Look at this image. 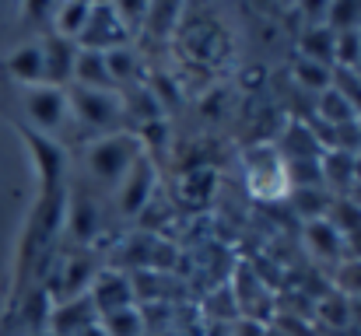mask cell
<instances>
[{
	"label": "cell",
	"mask_w": 361,
	"mask_h": 336,
	"mask_svg": "<svg viewBox=\"0 0 361 336\" xmlns=\"http://www.w3.org/2000/svg\"><path fill=\"white\" fill-rule=\"evenodd\" d=\"M0 85H4V81H0ZM4 88H7V95H11V106H14V116H11L14 126L35 130V133L53 137V140H60V137L71 130L67 88H53V85H32V88L4 85Z\"/></svg>",
	"instance_id": "6da1fadb"
},
{
	"label": "cell",
	"mask_w": 361,
	"mask_h": 336,
	"mask_svg": "<svg viewBox=\"0 0 361 336\" xmlns=\"http://www.w3.org/2000/svg\"><path fill=\"white\" fill-rule=\"evenodd\" d=\"M140 154H144L140 137L133 130H116V133H106L99 140H88L85 154H81V165H85V175L92 179L95 189L113 193Z\"/></svg>",
	"instance_id": "7a4b0ae2"
},
{
	"label": "cell",
	"mask_w": 361,
	"mask_h": 336,
	"mask_svg": "<svg viewBox=\"0 0 361 336\" xmlns=\"http://www.w3.org/2000/svg\"><path fill=\"white\" fill-rule=\"evenodd\" d=\"M67 112H71V126L85 137V140H99L106 133H116L120 123L126 119L123 112L120 92H106V88H67Z\"/></svg>",
	"instance_id": "3957f363"
},
{
	"label": "cell",
	"mask_w": 361,
	"mask_h": 336,
	"mask_svg": "<svg viewBox=\"0 0 361 336\" xmlns=\"http://www.w3.org/2000/svg\"><path fill=\"white\" fill-rule=\"evenodd\" d=\"M14 130H18V137L25 140V151H28V158H32V172H35L39 193L67 189V147H63V140L42 137V133L25 130V126H14Z\"/></svg>",
	"instance_id": "277c9868"
},
{
	"label": "cell",
	"mask_w": 361,
	"mask_h": 336,
	"mask_svg": "<svg viewBox=\"0 0 361 336\" xmlns=\"http://www.w3.org/2000/svg\"><path fill=\"white\" fill-rule=\"evenodd\" d=\"M154 193H158V165H154V158L144 151V154L133 161V168L123 175V182L113 189L116 214L126 218V221L140 218V214L147 211V204L154 200Z\"/></svg>",
	"instance_id": "5b68a950"
},
{
	"label": "cell",
	"mask_w": 361,
	"mask_h": 336,
	"mask_svg": "<svg viewBox=\"0 0 361 336\" xmlns=\"http://www.w3.org/2000/svg\"><path fill=\"white\" fill-rule=\"evenodd\" d=\"M249 165H245V186L263 197V200H277V197H288L291 193V182H288V168L277 154V147H252L249 154Z\"/></svg>",
	"instance_id": "8992f818"
},
{
	"label": "cell",
	"mask_w": 361,
	"mask_h": 336,
	"mask_svg": "<svg viewBox=\"0 0 361 336\" xmlns=\"http://www.w3.org/2000/svg\"><path fill=\"white\" fill-rule=\"evenodd\" d=\"M126 28H123L116 4H92V18L78 39L81 49H95V53H109L116 46H126Z\"/></svg>",
	"instance_id": "52a82bcc"
},
{
	"label": "cell",
	"mask_w": 361,
	"mask_h": 336,
	"mask_svg": "<svg viewBox=\"0 0 361 336\" xmlns=\"http://www.w3.org/2000/svg\"><path fill=\"white\" fill-rule=\"evenodd\" d=\"M39 46H42V85H53V88H71L74 81V63H78V53L81 46L63 39V35H39Z\"/></svg>",
	"instance_id": "ba28073f"
},
{
	"label": "cell",
	"mask_w": 361,
	"mask_h": 336,
	"mask_svg": "<svg viewBox=\"0 0 361 336\" xmlns=\"http://www.w3.org/2000/svg\"><path fill=\"white\" fill-rule=\"evenodd\" d=\"M0 81L4 85H14V88H32V85H42V46L39 39H28L14 49L4 53L0 60Z\"/></svg>",
	"instance_id": "9c48e42d"
},
{
	"label": "cell",
	"mask_w": 361,
	"mask_h": 336,
	"mask_svg": "<svg viewBox=\"0 0 361 336\" xmlns=\"http://www.w3.org/2000/svg\"><path fill=\"white\" fill-rule=\"evenodd\" d=\"M56 301H71V298H81V294H88V287H92V280L99 277V266H95V259H92V252L88 249H74L71 256H63V263L56 266ZM49 294V298H53Z\"/></svg>",
	"instance_id": "30bf717a"
},
{
	"label": "cell",
	"mask_w": 361,
	"mask_h": 336,
	"mask_svg": "<svg viewBox=\"0 0 361 336\" xmlns=\"http://www.w3.org/2000/svg\"><path fill=\"white\" fill-rule=\"evenodd\" d=\"M88 301L99 312V319H106L113 312H123V309H133V284H130L126 273L99 270V277L88 287Z\"/></svg>",
	"instance_id": "8fae6325"
},
{
	"label": "cell",
	"mask_w": 361,
	"mask_h": 336,
	"mask_svg": "<svg viewBox=\"0 0 361 336\" xmlns=\"http://www.w3.org/2000/svg\"><path fill=\"white\" fill-rule=\"evenodd\" d=\"M95 323H99V312L92 309L88 294H81V298H71V301H56V305L49 309L46 333H53V336H78V333H85L88 326H95Z\"/></svg>",
	"instance_id": "7c38bea8"
},
{
	"label": "cell",
	"mask_w": 361,
	"mask_h": 336,
	"mask_svg": "<svg viewBox=\"0 0 361 336\" xmlns=\"http://www.w3.org/2000/svg\"><path fill=\"white\" fill-rule=\"evenodd\" d=\"M78 88H106V92H116L113 85V74H109V63H106V53H95V49H81L78 53V63H74V81Z\"/></svg>",
	"instance_id": "4fadbf2b"
},
{
	"label": "cell",
	"mask_w": 361,
	"mask_h": 336,
	"mask_svg": "<svg viewBox=\"0 0 361 336\" xmlns=\"http://www.w3.org/2000/svg\"><path fill=\"white\" fill-rule=\"evenodd\" d=\"M295 49H298L302 60L334 67V32H330L326 25H309V28H302L298 39H295Z\"/></svg>",
	"instance_id": "5bb4252c"
},
{
	"label": "cell",
	"mask_w": 361,
	"mask_h": 336,
	"mask_svg": "<svg viewBox=\"0 0 361 336\" xmlns=\"http://www.w3.org/2000/svg\"><path fill=\"white\" fill-rule=\"evenodd\" d=\"M305 245L312 249V256L316 259H326V263H334V259H341L344 256V235L334 228V224L326 221H309L305 224Z\"/></svg>",
	"instance_id": "9a60e30c"
},
{
	"label": "cell",
	"mask_w": 361,
	"mask_h": 336,
	"mask_svg": "<svg viewBox=\"0 0 361 336\" xmlns=\"http://www.w3.org/2000/svg\"><path fill=\"white\" fill-rule=\"evenodd\" d=\"M88 18H92V4H53V21H49V32L53 35H63V39H71V42H78L81 39V32H85V25H88Z\"/></svg>",
	"instance_id": "2e32d148"
},
{
	"label": "cell",
	"mask_w": 361,
	"mask_h": 336,
	"mask_svg": "<svg viewBox=\"0 0 361 336\" xmlns=\"http://www.w3.org/2000/svg\"><path fill=\"white\" fill-rule=\"evenodd\" d=\"M291 77H295L298 88H305L309 95L319 99V95L330 92V85H334V67H323V63H312V60L295 56V60H291Z\"/></svg>",
	"instance_id": "e0dca14e"
},
{
	"label": "cell",
	"mask_w": 361,
	"mask_h": 336,
	"mask_svg": "<svg viewBox=\"0 0 361 336\" xmlns=\"http://www.w3.org/2000/svg\"><path fill=\"white\" fill-rule=\"evenodd\" d=\"M291 204H295V211L309 224V221H323L330 214L334 197H330L326 186H305V189H291Z\"/></svg>",
	"instance_id": "ac0fdd59"
},
{
	"label": "cell",
	"mask_w": 361,
	"mask_h": 336,
	"mask_svg": "<svg viewBox=\"0 0 361 336\" xmlns=\"http://www.w3.org/2000/svg\"><path fill=\"white\" fill-rule=\"evenodd\" d=\"M316 116L334 130V126H344V123H355L358 116H355V109L341 99V92H334V85H330V92H323L319 99H316Z\"/></svg>",
	"instance_id": "d6986e66"
},
{
	"label": "cell",
	"mask_w": 361,
	"mask_h": 336,
	"mask_svg": "<svg viewBox=\"0 0 361 336\" xmlns=\"http://www.w3.org/2000/svg\"><path fill=\"white\" fill-rule=\"evenodd\" d=\"M326 221L334 224V228L344 235V242H348V238L361 235V207L358 204H351L348 197H334V207H330Z\"/></svg>",
	"instance_id": "ffe728a7"
},
{
	"label": "cell",
	"mask_w": 361,
	"mask_h": 336,
	"mask_svg": "<svg viewBox=\"0 0 361 336\" xmlns=\"http://www.w3.org/2000/svg\"><path fill=\"white\" fill-rule=\"evenodd\" d=\"M106 63H109V74H113V85L120 88L126 81H137V56L130 46H116L106 53Z\"/></svg>",
	"instance_id": "44dd1931"
},
{
	"label": "cell",
	"mask_w": 361,
	"mask_h": 336,
	"mask_svg": "<svg viewBox=\"0 0 361 336\" xmlns=\"http://www.w3.org/2000/svg\"><path fill=\"white\" fill-rule=\"evenodd\" d=\"M326 28L334 35L361 28V4H326Z\"/></svg>",
	"instance_id": "7402d4cb"
},
{
	"label": "cell",
	"mask_w": 361,
	"mask_h": 336,
	"mask_svg": "<svg viewBox=\"0 0 361 336\" xmlns=\"http://www.w3.org/2000/svg\"><path fill=\"white\" fill-rule=\"evenodd\" d=\"M319 319L330 326V330H344V326H351V301L337 291L334 298H319Z\"/></svg>",
	"instance_id": "603a6c76"
},
{
	"label": "cell",
	"mask_w": 361,
	"mask_h": 336,
	"mask_svg": "<svg viewBox=\"0 0 361 336\" xmlns=\"http://www.w3.org/2000/svg\"><path fill=\"white\" fill-rule=\"evenodd\" d=\"M99 323H102V330L109 336H140L144 333V319H140L137 305H133V309H123V312H113V316H106V319H99Z\"/></svg>",
	"instance_id": "cb8c5ba5"
},
{
	"label": "cell",
	"mask_w": 361,
	"mask_h": 336,
	"mask_svg": "<svg viewBox=\"0 0 361 336\" xmlns=\"http://www.w3.org/2000/svg\"><path fill=\"white\" fill-rule=\"evenodd\" d=\"M337 291L348 301H361V259H341L337 266Z\"/></svg>",
	"instance_id": "d4e9b609"
},
{
	"label": "cell",
	"mask_w": 361,
	"mask_h": 336,
	"mask_svg": "<svg viewBox=\"0 0 361 336\" xmlns=\"http://www.w3.org/2000/svg\"><path fill=\"white\" fill-rule=\"evenodd\" d=\"M334 92H341V99L361 119V70H334Z\"/></svg>",
	"instance_id": "484cf974"
},
{
	"label": "cell",
	"mask_w": 361,
	"mask_h": 336,
	"mask_svg": "<svg viewBox=\"0 0 361 336\" xmlns=\"http://www.w3.org/2000/svg\"><path fill=\"white\" fill-rule=\"evenodd\" d=\"M235 336H267V323L249 319V316H239V323H235Z\"/></svg>",
	"instance_id": "4316f807"
},
{
	"label": "cell",
	"mask_w": 361,
	"mask_h": 336,
	"mask_svg": "<svg viewBox=\"0 0 361 336\" xmlns=\"http://www.w3.org/2000/svg\"><path fill=\"white\" fill-rule=\"evenodd\" d=\"M78 336H109V333L102 330V323H95V326H88L85 333H78Z\"/></svg>",
	"instance_id": "83f0119b"
},
{
	"label": "cell",
	"mask_w": 361,
	"mask_h": 336,
	"mask_svg": "<svg viewBox=\"0 0 361 336\" xmlns=\"http://www.w3.org/2000/svg\"><path fill=\"white\" fill-rule=\"evenodd\" d=\"M348 200H351V204H358V207H361V182H355V186H351V193H348Z\"/></svg>",
	"instance_id": "f1b7e54d"
}]
</instances>
